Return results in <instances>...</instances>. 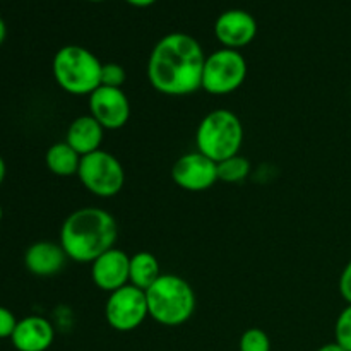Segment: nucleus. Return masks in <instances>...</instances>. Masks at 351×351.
Listing matches in <instances>:
<instances>
[{
  "label": "nucleus",
  "mask_w": 351,
  "mask_h": 351,
  "mask_svg": "<svg viewBox=\"0 0 351 351\" xmlns=\"http://www.w3.org/2000/svg\"><path fill=\"white\" fill-rule=\"evenodd\" d=\"M206 55L187 33H168L156 41L147 60V79L165 96H189L201 89Z\"/></svg>",
  "instance_id": "f257e3e1"
},
{
  "label": "nucleus",
  "mask_w": 351,
  "mask_h": 351,
  "mask_svg": "<svg viewBox=\"0 0 351 351\" xmlns=\"http://www.w3.org/2000/svg\"><path fill=\"white\" fill-rule=\"evenodd\" d=\"M119 239V223L101 208H81L62 223L58 243L69 261L93 264L101 254L113 249Z\"/></svg>",
  "instance_id": "f03ea898"
},
{
  "label": "nucleus",
  "mask_w": 351,
  "mask_h": 351,
  "mask_svg": "<svg viewBox=\"0 0 351 351\" xmlns=\"http://www.w3.org/2000/svg\"><path fill=\"white\" fill-rule=\"evenodd\" d=\"M146 300L149 317L167 328L185 324L194 315L197 304L191 283L171 273H163L147 288Z\"/></svg>",
  "instance_id": "7ed1b4c3"
},
{
  "label": "nucleus",
  "mask_w": 351,
  "mask_h": 351,
  "mask_svg": "<svg viewBox=\"0 0 351 351\" xmlns=\"http://www.w3.org/2000/svg\"><path fill=\"white\" fill-rule=\"evenodd\" d=\"M99 58L81 45H65L51 60L53 79L60 89L74 96H89L101 86Z\"/></svg>",
  "instance_id": "20e7f679"
},
{
  "label": "nucleus",
  "mask_w": 351,
  "mask_h": 351,
  "mask_svg": "<svg viewBox=\"0 0 351 351\" xmlns=\"http://www.w3.org/2000/svg\"><path fill=\"white\" fill-rule=\"evenodd\" d=\"M243 137L245 130L237 113L226 108L213 110L199 122L195 130V151L219 163L240 154Z\"/></svg>",
  "instance_id": "39448f33"
},
{
  "label": "nucleus",
  "mask_w": 351,
  "mask_h": 351,
  "mask_svg": "<svg viewBox=\"0 0 351 351\" xmlns=\"http://www.w3.org/2000/svg\"><path fill=\"white\" fill-rule=\"evenodd\" d=\"M77 178L89 194L101 199L115 197L125 185V170L119 158L98 149L81 158Z\"/></svg>",
  "instance_id": "423d86ee"
},
{
  "label": "nucleus",
  "mask_w": 351,
  "mask_h": 351,
  "mask_svg": "<svg viewBox=\"0 0 351 351\" xmlns=\"http://www.w3.org/2000/svg\"><path fill=\"white\" fill-rule=\"evenodd\" d=\"M247 79V60L240 50L219 48L206 55L202 84L208 95L226 96L235 93Z\"/></svg>",
  "instance_id": "0eeeda50"
},
{
  "label": "nucleus",
  "mask_w": 351,
  "mask_h": 351,
  "mask_svg": "<svg viewBox=\"0 0 351 351\" xmlns=\"http://www.w3.org/2000/svg\"><path fill=\"white\" fill-rule=\"evenodd\" d=\"M105 317L110 328L115 331H136L149 317L146 291L132 285H125L120 290L110 293L105 305Z\"/></svg>",
  "instance_id": "6e6552de"
},
{
  "label": "nucleus",
  "mask_w": 351,
  "mask_h": 351,
  "mask_svg": "<svg viewBox=\"0 0 351 351\" xmlns=\"http://www.w3.org/2000/svg\"><path fill=\"white\" fill-rule=\"evenodd\" d=\"M171 180L187 192H204L218 182V163L199 151L185 153L171 167Z\"/></svg>",
  "instance_id": "1a4fd4ad"
},
{
  "label": "nucleus",
  "mask_w": 351,
  "mask_h": 351,
  "mask_svg": "<svg viewBox=\"0 0 351 351\" xmlns=\"http://www.w3.org/2000/svg\"><path fill=\"white\" fill-rule=\"evenodd\" d=\"M88 106L105 130L122 129L130 119V101L122 88L99 86L88 96Z\"/></svg>",
  "instance_id": "9d476101"
},
{
  "label": "nucleus",
  "mask_w": 351,
  "mask_h": 351,
  "mask_svg": "<svg viewBox=\"0 0 351 351\" xmlns=\"http://www.w3.org/2000/svg\"><path fill=\"white\" fill-rule=\"evenodd\" d=\"M257 34V21L243 9H228L215 21V36L223 48L240 50L254 41Z\"/></svg>",
  "instance_id": "9b49d317"
},
{
  "label": "nucleus",
  "mask_w": 351,
  "mask_h": 351,
  "mask_svg": "<svg viewBox=\"0 0 351 351\" xmlns=\"http://www.w3.org/2000/svg\"><path fill=\"white\" fill-rule=\"evenodd\" d=\"M129 266L130 256H127L122 249L113 247L91 264L93 283L101 291L113 293L129 285Z\"/></svg>",
  "instance_id": "f8f14e48"
},
{
  "label": "nucleus",
  "mask_w": 351,
  "mask_h": 351,
  "mask_svg": "<svg viewBox=\"0 0 351 351\" xmlns=\"http://www.w3.org/2000/svg\"><path fill=\"white\" fill-rule=\"evenodd\" d=\"M69 257L60 243L50 240H40L27 247L24 254V266L33 276L51 278L57 276L67 264Z\"/></svg>",
  "instance_id": "ddd939ff"
},
{
  "label": "nucleus",
  "mask_w": 351,
  "mask_h": 351,
  "mask_svg": "<svg viewBox=\"0 0 351 351\" xmlns=\"http://www.w3.org/2000/svg\"><path fill=\"white\" fill-rule=\"evenodd\" d=\"M53 339L55 329L48 319L27 315L17 321L10 341L17 351H47L53 345Z\"/></svg>",
  "instance_id": "4468645a"
},
{
  "label": "nucleus",
  "mask_w": 351,
  "mask_h": 351,
  "mask_svg": "<svg viewBox=\"0 0 351 351\" xmlns=\"http://www.w3.org/2000/svg\"><path fill=\"white\" fill-rule=\"evenodd\" d=\"M103 134H105V129L101 123L88 113V115H81L72 120L65 132V143L72 149L77 151L81 156H86V154L101 149Z\"/></svg>",
  "instance_id": "2eb2a0df"
},
{
  "label": "nucleus",
  "mask_w": 351,
  "mask_h": 351,
  "mask_svg": "<svg viewBox=\"0 0 351 351\" xmlns=\"http://www.w3.org/2000/svg\"><path fill=\"white\" fill-rule=\"evenodd\" d=\"M161 266L156 256L151 252H137L130 256V266H129V285L139 288V290L146 291L147 288L153 287L161 276Z\"/></svg>",
  "instance_id": "dca6fc26"
},
{
  "label": "nucleus",
  "mask_w": 351,
  "mask_h": 351,
  "mask_svg": "<svg viewBox=\"0 0 351 351\" xmlns=\"http://www.w3.org/2000/svg\"><path fill=\"white\" fill-rule=\"evenodd\" d=\"M81 154L72 149L65 141L51 144L45 154L47 168L57 177H72L77 175L81 165Z\"/></svg>",
  "instance_id": "f3484780"
},
{
  "label": "nucleus",
  "mask_w": 351,
  "mask_h": 351,
  "mask_svg": "<svg viewBox=\"0 0 351 351\" xmlns=\"http://www.w3.org/2000/svg\"><path fill=\"white\" fill-rule=\"evenodd\" d=\"M249 173L250 161L240 154L218 163V180L225 184H240L249 177Z\"/></svg>",
  "instance_id": "a211bd4d"
},
{
  "label": "nucleus",
  "mask_w": 351,
  "mask_h": 351,
  "mask_svg": "<svg viewBox=\"0 0 351 351\" xmlns=\"http://www.w3.org/2000/svg\"><path fill=\"white\" fill-rule=\"evenodd\" d=\"M239 351H271V339L266 331L250 328L243 331L239 341Z\"/></svg>",
  "instance_id": "6ab92c4d"
},
{
  "label": "nucleus",
  "mask_w": 351,
  "mask_h": 351,
  "mask_svg": "<svg viewBox=\"0 0 351 351\" xmlns=\"http://www.w3.org/2000/svg\"><path fill=\"white\" fill-rule=\"evenodd\" d=\"M335 341L346 351H351V305H346L336 319Z\"/></svg>",
  "instance_id": "aec40b11"
},
{
  "label": "nucleus",
  "mask_w": 351,
  "mask_h": 351,
  "mask_svg": "<svg viewBox=\"0 0 351 351\" xmlns=\"http://www.w3.org/2000/svg\"><path fill=\"white\" fill-rule=\"evenodd\" d=\"M125 69L117 62H106L101 65V86L108 88H122L125 82Z\"/></svg>",
  "instance_id": "412c9836"
},
{
  "label": "nucleus",
  "mask_w": 351,
  "mask_h": 351,
  "mask_svg": "<svg viewBox=\"0 0 351 351\" xmlns=\"http://www.w3.org/2000/svg\"><path fill=\"white\" fill-rule=\"evenodd\" d=\"M17 326V319L9 308L0 305V339L12 338V332Z\"/></svg>",
  "instance_id": "4be33fe9"
},
{
  "label": "nucleus",
  "mask_w": 351,
  "mask_h": 351,
  "mask_svg": "<svg viewBox=\"0 0 351 351\" xmlns=\"http://www.w3.org/2000/svg\"><path fill=\"white\" fill-rule=\"evenodd\" d=\"M339 293H341L346 305H351V259L345 266V269L341 271V276H339Z\"/></svg>",
  "instance_id": "5701e85b"
},
{
  "label": "nucleus",
  "mask_w": 351,
  "mask_h": 351,
  "mask_svg": "<svg viewBox=\"0 0 351 351\" xmlns=\"http://www.w3.org/2000/svg\"><path fill=\"white\" fill-rule=\"evenodd\" d=\"M317 351H346V350L343 348V346H339L336 341H332V343H326V345H322Z\"/></svg>",
  "instance_id": "b1692460"
},
{
  "label": "nucleus",
  "mask_w": 351,
  "mask_h": 351,
  "mask_svg": "<svg viewBox=\"0 0 351 351\" xmlns=\"http://www.w3.org/2000/svg\"><path fill=\"white\" fill-rule=\"evenodd\" d=\"M125 2L130 3V5H134V7H149V5H153L156 0H125Z\"/></svg>",
  "instance_id": "393cba45"
},
{
  "label": "nucleus",
  "mask_w": 351,
  "mask_h": 351,
  "mask_svg": "<svg viewBox=\"0 0 351 351\" xmlns=\"http://www.w3.org/2000/svg\"><path fill=\"white\" fill-rule=\"evenodd\" d=\"M7 38V26H5V21L0 17V47L3 45V41H5Z\"/></svg>",
  "instance_id": "a878e982"
},
{
  "label": "nucleus",
  "mask_w": 351,
  "mask_h": 351,
  "mask_svg": "<svg viewBox=\"0 0 351 351\" xmlns=\"http://www.w3.org/2000/svg\"><path fill=\"white\" fill-rule=\"evenodd\" d=\"M5 175H7L5 161H3V158L0 156V185H2V184H3V180H5Z\"/></svg>",
  "instance_id": "bb28decb"
},
{
  "label": "nucleus",
  "mask_w": 351,
  "mask_h": 351,
  "mask_svg": "<svg viewBox=\"0 0 351 351\" xmlns=\"http://www.w3.org/2000/svg\"><path fill=\"white\" fill-rule=\"evenodd\" d=\"M3 218V209H2V204H0V221H2Z\"/></svg>",
  "instance_id": "cd10ccee"
},
{
  "label": "nucleus",
  "mask_w": 351,
  "mask_h": 351,
  "mask_svg": "<svg viewBox=\"0 0 351 351\" xmlns=\"http://www.w3.org/2000/svg\"><path fill=\"white\" fill-rule=\"evenodd\" d=\"M89 2H103V0H89Z\"/></svg>",
  "instance_id": "c85d7f7f"
}]
</instances>
